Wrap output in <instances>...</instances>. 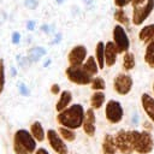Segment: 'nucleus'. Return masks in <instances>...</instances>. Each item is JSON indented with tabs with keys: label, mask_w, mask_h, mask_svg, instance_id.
Wrapping results in <instances>:
<instances>
[{
	"label": "nucleus",
	"mask_w": 154,
	"mask_h": 154,
	"mask_svg": "<svg viewBox=\"0 0 154 154\" xmlns=\"http://www.w3.org/2000/svg\"><path fill=\"white\" fill-rule=\"evenodd\" d=\"M105 102V94L101 91V90H96L93 95H91V99H90V103H91V107L94 109H99Z\"/></svg>",
	"instance_id": "nucleus-20"
},
{
	"label": "nucleus",
	"mask_w": 154,
	"mask_h": 154,
	"mask_svg": "<svg viewBox=\"0 0 154 154\" xmlns=\"http://www.w3.org/2000/svg\"><path fill=\"white\" fill-rule=\"evenodd\" d=\"M19 41H20V34L19 32H13V35H12V43L17 45V43H19Z\"/></svg>",
	"instance_id": "nucleus-32"
},
{
	"label": "nucleus",
	"mask_w": 154,
	"mask_h": 154,
	"mask_svg": "<svg viewBox=\"0 0 154 154\" xmlns=\"http://www.w3.org/2000/svg\"><path fill=\"white\" fill-rule=\"evenodd\" d=\"M26 28H28L29 30H34V28H35V22H34V20H29V22L26 23Z\"/></svg>",
	"instance_id": "nucleus-34"
},
{
	"label": "nucleus",
	"mask_w": 154,
	"mask_h": 154,
	"mask_svg": "<svg viewBox=\"0 0 154 154\" xmlns=\"http://www.w3.org/2000/svg\"><path fill=\"white\" fill-rule=\"evenodd\" d=\"M35 154H49L45 148H38L35 150Z\"/></svg>",
	"instance_id": "nucleus-35"
},
{
	"label": "nucleus",
	"mask_w": 154,
	"mask_h": 154,
	"mask_svg": "<svg viewBox=\"0 0 154 154\" xmlns=\"http://www.w3.org/2000/svg\"><path fill=\"white\" fill-rule=\"evenodd\" d=\"M51 64V60H47L46 63H45V66H47V65H49Z\"/></svg>",
	"instance_id": "nucleus-39"
},
{
	"label": "nucleus",
	"mask_w": 154,
	"mask_h": 154,
	"mask_svg": "<svg viewBox=\"0 0 154 154\" xmlns=\"http://www.w3.org/2000/svg\"><path fill=\"white\" fill-rule=\"evenodd\" d=\"M123 67L126 71H130L135 67V55L131 52H126L123 58Z\"/></svg>",
	"instance_id": "nucleus-24"
},
{
	"label": "nucleus",
	"mask_w": 154,
	"mask_h": 154,
	"mask_svg": "<svg viewBox=\"0 0 154 154\" xmlns=\"http://www.w3.org/2000/svg\"><path fill=\"white\" fill-rule=\"evenodd\" d=\"M59 134H60V136L63 137V140H65V141H67V142H72V141L76 140V134L72 131V129L61 126V128L59 129Z\"/></svg>",
	"instance_id": "nucleus-25"
},
{
	"label": "nucleus",
	"mask_w": 154,
	"mask_h": 154,
	"mask_svg": "<svg viewBox=\"0 0 154 154\" xmlns=\"http://www.w3.org/2000/svg\"><path fill=\"white\" fill-rule=\"evenodd\" d=\"M71 100H72V94H71V91H69V90L61 91L60 97H59V100H58V102H57V105H55V109H57L58 112L64 111L65 108H67V106H69V103L71 102Z\"/></svg>",
	"instance_id": "nucleus-16"
},
{
	"label": "nucleus",
	"mask_w": 154,
	"mask_h": 154,
	"mask_svg": "<svg viewBox=\"0 0 154 154\" xmlns=\"http://www.w3.org/2000/svg\"><path fill=\"white\" fill-rule=\"evenodd\" d=\"M38 4V0H25V6L30 10H35Z\"/></svg>",
	"instance_id": "nucleus-30"
},
{
	"label": "nucleus",
	"mask_w": 154,
	"mask_h": 154,
	"mask_svg": "<svg viewBox=\"0 0 154 154\" xmlns=\"http://www.w3.org/2000/svg\"><path fill=\"white\" fill-rule=\"evenodd\" d=\"M83 67H84L91 76H93V75H96V73H97V70L100 69V67H99V64H96V60H95L94 57H89V58L84 61Z\"/></svg>",
	"instance_id": "nucleus-22"
},
{
	"label": "nucleus",
	"mask_w": 154,
	"mask_h": 154,
	"mask_svg": "<svg viewBox=\"0 0 154 154\" xmlns=\"http://www.w3.org/2000/svg\"><path fill=\"white\" fill-rule=\"evenodd\" d=\"M117 146H116V141L114 137L109 134L105 135L103 141H102V153L103 154H116L117 152Z\"/></svg>",
	"instance_id": "nucleus-15"
},
{
	"label": "nucleus",
	"mask_w": 154,
	"mask_h": 154,
	"mask_svg": "<svg viewBox=\"0 0 154 154\" xmlns=\"http://www.w3.org/2000/svg\"><path fill=\"white\" fill-rule=\"evenodd\" d=\"M130 141L132 143L134 150L140 154H149L154 148V140L152 135L147 131L131 130L128 131Z\"/></svg>",
	"instance_id": "nucleus-3"
},
{
	"label": "nucleus",
	"mask_w": 154,
	"mask_h": 154,
	"mask_svg": "<svg viewBox=\"0 0 154 154\" xmlns=\"http://www.w3.org/2000/svg\"><path fill=\"white\" fill-rule=\"evenodd\" d=\"M138 38L144 43H149L150 41H153L154 40V24H149L142 28L138 34Z\"/></svg>",
	"instance_id": "nucleus-17"
},
{
	"label": "nucleus",
	"mask_w": 154,
	"mask_h": 154,
	"mask_svg": "<svg viewBox=\"0 0 154 154\" xmlns=\"http://www.w3.org/2000/svg\"><path fill=\"white\" fill-rule=\"evenodd\" d=\"M85 118V112L82 105L75 103L70 106L69 108H65L64 111L59 112L57 119L60 125L69 128V129H78L83 126V122Z\"/></svg>",
	"instance_id": "nucleus-1"
},
{
	"label": "nucleus",
	"mask_w": 154,
	"mask_h": 154,
	"mask_svg": "<svg viewBox=\"0 0 154 154\" xmlns=\"http://www.w3.org/2000/svg\"><path fill=\"white\" fill-rule=\"evenodd\" d=\"M114 19H116L117 22H119L120 24H125V25H128V23H129L128 17H126L124 10H122V8L116 11V13H114Z\"/></svg>",
	"instance_id": "nucleus-26"
},
{
	"label": "nucleus",
	"mask_w": 154,
	"mask_h": 154,
	"mask_svg": "<svg viewBox=\"0 0 154 154\" xmlns=\"http://www.w3.org/2000/svg\"><path fill=\"white\" fill-rule=\"evenodd\" d=\"M5 87V66H4V60L0 59V95L4 91Z\"/></svg>",
	"instance_id": "nucleus-28"
},
{
	"label": "nucleus",
	"mask_w": 154,
	"mask_h": 154,
	"mask_svg": "<svg viewBox=\"0 0 154 154\" xmlns=\"http://www.w3.org/2000/svg\"><path fill=\"white\" fill-rule=\"evenodd\" d=\"M11 73H12V76H16V70H14V67L11 69Z\"/></svg>",
	"instance_id": "nucleus-38"
},
{
	"label": "nucleus",
	"mask_w": 154,
	"mask_h": 154,
	"mask_svg": "<svg viewBox=\"0 0 154 154\" xmlns=\"http://www.w3.org/2000/svg\"><path fill=\"white\" fill-rule=\"evenodd\" d=\"M85 57H87V48L82 45L75 46L67 55L70 65H82L85 60Z\"/></svg>",
	"instance_id": "nucleus-11"
},
{
	"label": "nucleus",
	"mask_w": 154,
	"mask_h": 154,
	"mask_svg": "<svg viewBox=\"0 0 154 154\" xmlns=\"http://www.w3.org/2000/svg\"><path fill=\"white\" fill-rule=\"evenodd\" d=\"M141 103H142V108L144 113L154 123V97L147 93H143L141 96Z\"/></svg>",
	"instance_id": "nucleus-13"
},
{
	"label": "nucleus",
	"mask_w": 154,
	"mask_h": 154,
	"mask_svg": "<svg viewBox=\"0 0 154 154\" xmlns=\"http://www.w3.org/2000/svg\"><path fill=\"white\" fill-rule=\"evenodd\" d=\"M42 31H45V32H51L52 31V29H51V26H48V25H42Z\"/></svg>",
	"instance_id": "nucleus-37"
},
{
	"label": "nucleus",
	"mask_w": 154,
	"mask_h": 154,
	"mask_svg": "<svg viewBox=\"0 0 154 154\" xmlns=\"http://www.w3.org/2000/svg\"><path fill=\"white\" fill-rule=\"evenodd\" d=\"M57 1H58V2H59V4H61V2H63V1H64V0H57Z\"/></svg>",
	"instance_id": "nucleus-40"
},
{
	"label": "nucleus",
	"mask_w": 154,
	"mask_h": 154,
	"mask_svg": "<svg viewBox=\"0 0 154 154\" xmlns=\"http://www.w3.org/2000/svg\"><path fill=\"white\" fill-rule=\"evenodd\" d=\"M47 52H46V49L43 48V47H34V48H31L30 51H29V60H31V61H37V60H40L45 54H46Z\"/></svg>",
	"instance_id": "nucleus-23"
},
{
	"label": "nucleus",
	"mask_w": 154,
	"mask_h": 154,
	"mask_svg": "<svg viewBox=\"0 0 154 154\" xmlns=\"http://www.w3.org/2000/svg\"><path fill=\"white\" fill-rule=\"evenodd\" d=\"M30 132L35 137L36 141L42 142L45 140V130L42 128V124L40 122H34L30 126Z\"/></svg>",
	"instance_id": "nucleus-18"
},
{
	"label": "nucleus",
	"mask_w": 154,
	"mask_h": 154,
	"mask_svg": "<svg viewBox=\"0 0 154 154\" xmlns=\"http://www.w3.org/2000/svg\"><path fill=\"white\" fill-rule=\"evenodd\" d=\"M154 8V0H147L144 6H136L134 7V13H132V23L135 25L142 24L147 17L152 13Z\"/></svg>",
	"instance_id": "nucleus-6"
},
{
	"label": "nucleus",
	"mask_w": 154,
	"mask_h": 154,
	"mask_svg": "<svg viewBox=\"0 0 154 154\" xmlns=\"http://www.w3.org/2000/svg\"><path fill=\"white\" fill-rule=\"evenodd\" d=\"M67 78L76 84L85 85L91 83V75L83 67V65H70L65 71Z\"/></svg>",
	"instance_id": "nucleus-4"
},
{
	"label": "nucleus",
	"mask_w": 154,
	"mask_h": 154,
	"mask_svg": "<svg viewBox=\"0 0 154 154\" xmlns=\"http://www.w3.org/2000/svg\"><path fill=\"white\" fill-rule=\"evenodd\" d=\"M105 88H106V84H105V81L101 77H96V78L93 79L91 89H94V90H103Z\"/></svg>",
	"instance_id": "nucleus-27"
},
{
	"label": "nucleus",
	"mask_w": 154,
	"mask_h": 154,
	"mask_svg": "<svg viewBox=\"0 0 154 154\" xmlns=\"http://www.w3.org/2000/svg\"><path fill=\"white\" fill-rule=\"evenodd\" d=\"M60 91V87H59V84H53L52 87H51V93L52 94H54V95H58V93Z\"/></svg>",
	"instance_id": "nucleus-33"
},
{
	"label": "nucleus",
	"mask_w": 154,
	"mask_h": 154,
	"mask_svg": "<svg viewBox=\"0 0 154 154\" xmlns=\"http://www.w3.org/2000/svg\"><path fill=\"white\" fill-rule=\"evenodd\" d=\"M144 61L152 69H154V40L147 43L146 53H144Z\"/></svg>",
	"instance_id": "nucleus-19"
},
{
	"label": "nucleus",
	"mask_w": 154,
	"mask_h": 154,
	"mask_svg": "<svg viewBox=\"0 0 154 154\" xmlns=\"http://www.w3.org/2000/svg\"><path fill=\"white\" fill-rule=\"evenodd\" d=\"M113 40H114V43H116L119 53L128 52L129 46H130V41H129V37H128V35H126V32H125V30L122 25H116L114 26V29H113Z\"/></svg>",
	"instance_id": "nucleus-9"
},
{
	"label": "nucleus",
	"mask_w": 154,
	"mask_h": 154,
	"mask_svg": "<svg viewBox=\"0 0 154 154\" xmlns=\"http://www.w3.org/2000/svg\"><path fill=\"white\" fill-rule=\"evenodd\" d=\"M146 0H131V2H132V5H134V7H136V6H140L141 4H143Z\"/></svg>",
	"instance_id": "nucleus-36"
},
{
	"label": "nucleus",
	"mask_w": 154,
	"mask_h": 154,
	"mask_svg": "<svg viewBox=\"0 0 154 154\" xmlns=\"http://www.w3.org/2000/svg\"><path fill=\"white\" fill-rule=\"evenodd\" d=\"M118 48L114 42H107L105 45V63L107 66H112L116 64L117 60V54H118Z\"/></svg>",
	"instance_id": "nucleus-14"
},
{
	"label": "nucleus",
	"mask_w": 154,
	"mask_h": 154,
	"mask_svg": "<svg viewBox=\"0 0 154 154\" xmlns=\"http://www.w3.org/2000/svg\"><path fill=\"white\" fill-rule=\"evenodd\" d=\"M18 88H19V93H20L23 96H28V95L30 94L28 87H26L24 83H19V84H18Z\"/></svg>",
	"instance_id": "nucleus-29"
},
{
	"label": "nucleus",
	"mask_w": 154,
	"mask_h": 154,
	"mask_svg": "<svg viewBox=\"0 0 154 154\" xmlns=\"http://www.w3.org/2000/svg\"><path fill=\"white\" fill-rule=\"evenodd\" d=\"M47 138L52 147V149L58 154H67V147L63 141V137L58 135V132L53 129L47 131Z\"/></svg>",
	"instance_id": "nucleus-10"
},
{
	"label": "nucleus",
	"mask_w": 154,
	"mask_h": 154,
	"mask_svg": "<svg viewBox=\"0 0 154 154\" xmlns=\"http://www.w3.org/2000/svg\"><path fill=\"white\" fill-rule=\"evenodd\" d=\"M95 53H96V61L99 64V67L103 69V66H105V45H103V42L100 41L96 45Z\"/></svg>",
	"instance_id": "nucleus-21"
},
{
	"label": "nucleus",
	"mask_w": 154,
	"mask_h": 154,
	"mask_svg": "<svg viewBox=\"0 0 154 154\" xmlns=\"http://www.w3.org/2000/svg\"><path fill=\"white\" fill-rule=\"evenodd\" d=\"M153 93H154V83H153Z\"/></svg>",
	"instance_id": "nucleus-41"
},
{
	"label": "nucleus",
	"mask_w": 154,
	"mask_h": 154,
	"mask_svg": "<svg viewBox=\"0 0 154 154\" xmlns=\"http://www.w3.org/2000/svg\"><path fill=\"white\" fill-rule=\"evenodd\" d=\"M131 0H114V4L118 6V7H124L126 6L128 4H130Z\"/></svg>",
	"instance_id": "nucleus-31"
},
{
	"label": "nucleus",
	"mask_w": 154,
	"mask_h": 154,
	"mask_svg": "<svg viewBox=\"0 0 154 154\" xmlns=\"http://www.w3.org/2000/svg\"><path fill=\"white\" fill-rule=\"evenodd\" d=\"M105 114H106V119L109 123H112V124L119 123L123 119V116H124V111H123V107H122L120 102L117 101V100H109L106 103Z\"/></svg>",
	"instance_id": "nucleus-5"
},
{
	"label": "nucleus",
	"mask_w": 154,
	"mask_h": 154,
	"mask_svg": "<svg viewBox=\"0 0 154 154\" xmlns=\"http://www.w3.org/2000/svg\"><path fill=\"white\" fill-rule=\"evenodd\" d=\"M114 141H116V146H117L118 150H120V153L132 154V152H135L126 130H119L114 136Z\"/></svg>",
	"instance_id": "nucleus-8"
},
{
	"label": "nucleus",
	"mask_w": 154,
	"mask_h": 154,
	"mask_svg": "<svg viewBox=\"0 0 154 154\" xmlns=\"http://www.w3.org/2000/svg\"><path fill=\"white\" fill-rule=\"evenodd\" d=\"M132 78L126 73H119L113 81V88L119 95H126L132 88Z\"/></svg>",
	"instance_id": "nucleus-7"
},
{
	"label": "nucleus",
	"mask_w": 154,
	"mask_h": 154,
	"mask_svg": "<svg viewBox=\"0 0 154 154\" xmlns=\"http://www.w3.org/2000/svg\"><path fill=\"white\" fill-rule=\"evenodd\" d=\"M83 131L88 136H94L95 134V113L94 108H89L85 112V118L83 122Z\"/></svg>",
	"instance_id": "nucleus-12"
},
{
	"label": "nucleus",
	"mask_w": 154,
	"mask_h": 154,
	"mask_svg": "<svg viewBox=\"0 0 154 154\" xmlns=\"http://www.w3.org/2000/svg\"><path fill=\"white\" fill-rule=\"evenodd\" d=\"M13 150L16 154H31L36 150V140L31 132L20 129L13 136Z\"/></svg>",
	"instance_id": "nucleus-2"
}]
</instances>
